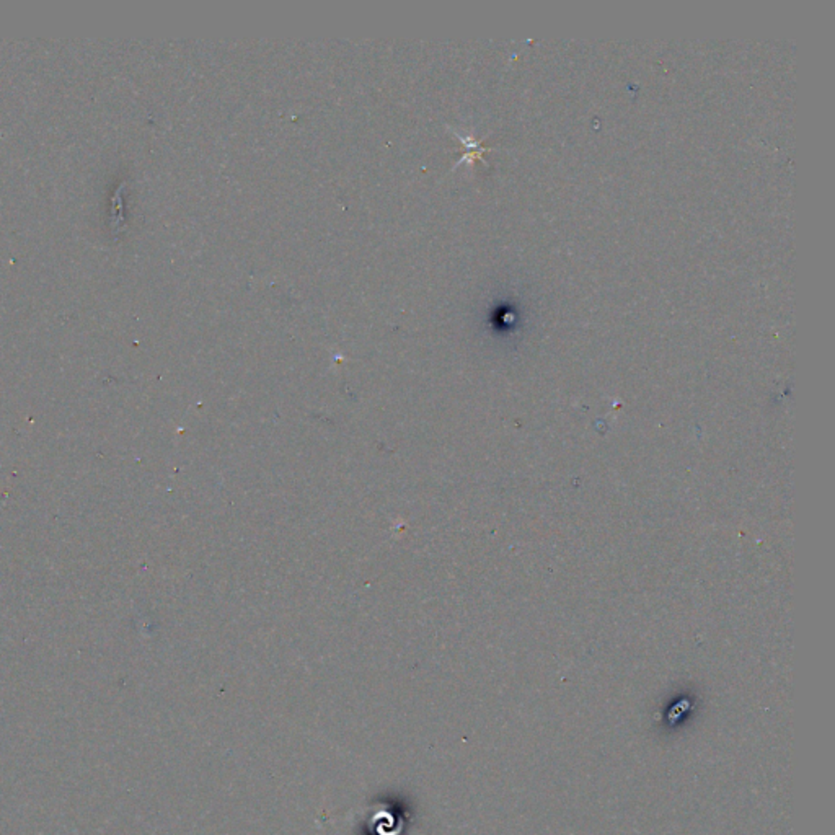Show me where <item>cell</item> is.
Listing matches in <instances>:
<instances>
[{
	"instance_id": "cell-1",
	"label": "cell",
	"mask_w": 835,
	"mask_h": 835,
	"mask_svg": "<svg viewBox=\"0 0 835 835\" xmlns=\"http://www.w3.org/2000/svg\"><path fill=\"white\" fill-rule=\"evenodd\" d=\"M454 133L459 136V139L462 141L463 147H467V152L463 153V157L459 160V165L463 162H472V160H475V158H482L483 152L490 151L488 147H483L482 142L475 141L473 137H463L460 133H457V131H454Z\"/></svg>"
}]
</instances>
